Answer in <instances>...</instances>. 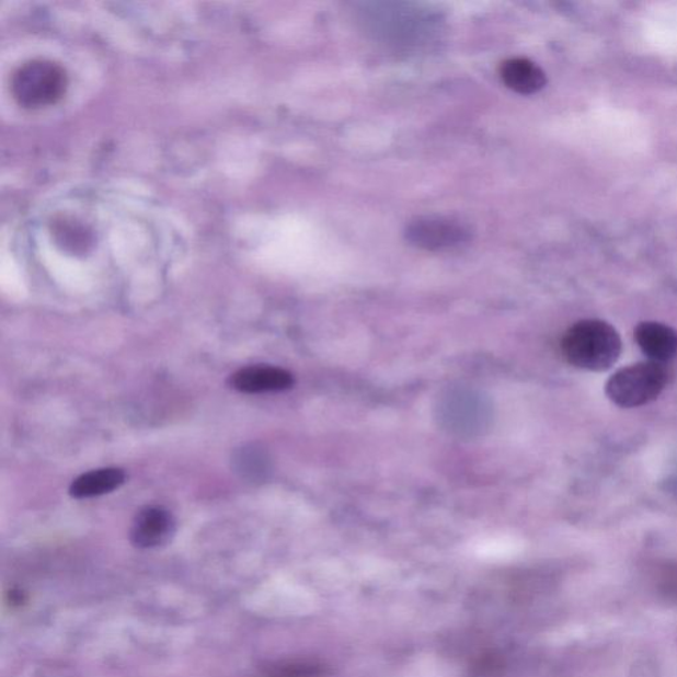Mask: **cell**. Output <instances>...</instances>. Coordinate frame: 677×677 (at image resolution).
<instances>
[{"instance_id": "3957f363", "label": "cell", "mask_w": 677, "mask_h": 677, "mask_svg": "<svg viewBox=\"0 0 677 677\" xmlns=\"http://www.w3.org/2000/svg\"><path fill=\"white\" fill-rule=\"evenodd\" d=\"M66 87V76L55 62L34 60L19 68L12 79V92L24 107L55 104Z\"/></svg>"}, {"instance_id": "7a4b0ae2", "label": "cell", "mask_w": 677, "mask_h": 677, "mask_svg": "<svg viewBox=\"0 0 677 677\" xmlns=\"http://www.w3.org/2000/svg\"><path fill=\"white\" fill-rule=\"evenodd\" d=\"M668 380L667 364L647 360L617 370L606 382L605 392L618 406L639 408L659 398Z\"/></svg>"}, {"instance_id": "7c38bea8", "label": "cell", "mask_w": 677, "mask_h": 677, "mask_svg": "<svg viewBox=\"0 0 677 677\" xmlns=\"http://www.w3.org/2000/svg\"><path fill=\"white\" fill-rule=\"evenodd\" d=\"M328 668L315 662H283L266 667L262 677H324Z\"/></svg>"}, {"instance_id": "9c48e42d", "label": "cell", "mask_w": 677, "mask_h": 677, "mask_svg": "<svg viewBox=\"0 0 677 677\" xmlns=\"http://www.w3.org/2000/svg\"><path fill=\"white\" fill-rule=\"evenodd\" d=\"M125 481L124 470L116 468L93 470L76 478L70 484L69 494L74 500H88V497L111 494L118 490Z\"/></svg>"}, {"instance_id": "52a82bcc", "label": "cell", "mask_w": 677, "mask_h": 677, "mask_svg": "<svg viewBox=\"0 0 677 677\" xmlns=\"http://www.w3.org/2000/svg\"><path fill=\"white\" fill-rule=\"evenodd\" d=\"M635 342L650 362L668 364L677 357V331L659 322L636 325Z\"/></svg>"}, {"instance_id": "8992f818", "label": "cell", "mask_w": 677, "mask_h": 677, "mask_svg": "<svg viewBox=\"0 0 677 677\" xmlns=\"http://www.w3.org/2000/svg\"><path fill=\"white\" fill-rule=\"evenodd\" d=\"M234 391L248 394L284 392L294 386V376L284 368L251 366L241 368L229 379Z\"/></svg>"}, {"instance_id": "30bf717a", "label": "cell", "mask_w": 677, "mask_h": 677, "mask_svg": "<svg viewBox=\"0 0 677 677\" xmlns=\"http://www.w3.org/2000/svg\"><path fill=\"white\" fill-rule=\"evenodd\" d=\"M232 469L242 481L265 482L272 472L271 457L264 447L257 444H248L234 451Z\"/></svg>"}, {"instance_id": "5b68a950", "label": "cell", "mask_w": 677, "mask_h": 677, "mask_svg": "<svg viewBox=\"0 0 677 677\" xmlns=\"http://www.w3.org/2000/svg\"><path fill=\"white\" fill-rule=\"evenodd\" d=\"M175 519L170 510L163 507H146L140 509L131 527L133 544L151 549L168 544L175 533Z\"/></svg>"}, {"instance_id": "6da1fadb", "label": "cell", "mask_w": 677, "mask_h": 677, "mask_svg": "<svg viewBox=\"0 0 677 677\" xmlns=\"http://www.w3.org/2000/svg\"><path fill=\"white\" fill-rule=\"evenodd\" d=\"M561 353L571 366L605 372L622 354V341L611 324L599 319H584L567 329L561 341Z\"/></svg>"}, {"instance_id": "8fae6325", "label": "cell", "mask_w": 677, "mask_h": 677, "mask_svg": "<svg viewBox=\"0 0 677 677\" xmlns=\"http://www.w3.org/2000/svg\"><path fill=\"white\" fill-rule=\"evenodd\" d=\"M440 411H445L443 414V420H445L446 426L451 427L450 431H455L457 433L462 432H474L477 427L471 423V420L466 416V413H469L470 416H474L479 420L481 418V413L484 412L483 402L481 404V399H475V395L470 393H455L447 395V400L445 405L440 408Z\"/></svg>"}, {"instance_id": "ba28073f", "label": "cell", "mask_w": 677, "mask_h": 677, "mask_svg": "<svg viewBox=\"0 0 677 677\" xmlns=\"http://www.w3.org/2000/svg\"><path fill=\"white\" fill-rule=\"evenodd\" d=\"M501 76L504 84L519 94H535L547 85L544 70L528 59H510L503 62Z\"/></svg>"}, {"instance_id": "4fadbf2b", "label": "cell", "mask_w": 677, "mask_h": 677, "mask_svg": "<svg viewBox=\"0 0 677 677\" xmlns=\"http://www.w3.org/2000/svg\"><path fill=\"white\" fill-rule=\"evenodd\" d=\"M503 673V661L494 654L483 655L475 663V677H500Z\"/></svg>"}, {"instance_id": "277c9868", "label": "cell", "mask_w": 677, "mask_h": 677, "mask_svg": "<svg viewBox=\"0 0 677 677\" xmlns=\"http://www.w3.org/2000/svg\"><path fill=\"white\" fill-rule=\"evenodd\" d=\"M406 238L420 248L444 249L461 244L468 240L469 232L457 221L426 217L409 226Z\"/></svg>"}]
</instances>
